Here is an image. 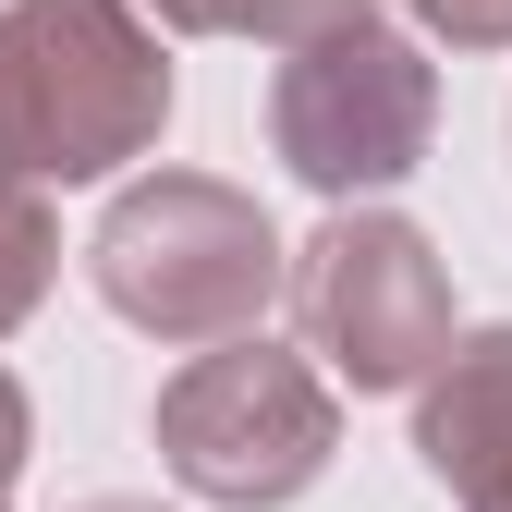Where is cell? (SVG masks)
I'll return each mask as SVG.
<instances>
[{
	"instance_id": "7",
	"label": "cell",
	"mask_w": 512,
	"mask_h": 512,
	"mask_svg": "<svg viewBox=\"0 0 512 512\" xmlns=\"http://www.w3.org/2000/svg\"><path fill=\"white\" fill-rule=\"evenodd\" d=\"M147 13L183 25V37H269V49H317V37L366 25V0H147Z\"/></svg>"
},
{
	"instance_id": "2",
	"label": "cell",
	"mask_w": 512,
	"mask_h": 512,
	"mask_svg": "<svg viewBox=\"0 0 512 512\" xmlns=\"http://www.w3.org/2000/svg\"><path fill=\"white\" fill-rule=\"evenodd\" d=\"M86 269H98L110 317H135L147 342L220 354V342H256V317H269V293H281V232L256 220V196H232V183L159 171V183H135V196L98 220Z\"/></svg>"
},
{
	"instance_id": "1",
	"label": "cell",
	"mask_w": 512,
	"mask_h": 512,
	"mask_svg": "<svg viewBox=\"0 0 512 512\" xmlns=\"http://www.w3.org/2000/svg\"><path fill=\"white\" fill-rule=\"evenodd\" d=\"M171 122V61L135 0H13L0 13V159L13 183H110Z\"/></svg>"
},
{
	"instance_id": "4",
	"label": "cell",
	"mask_w": 512,
	"mask_h": 512,
	"mask_svg": "<svg viewBox=\"0 0 512 512\" xmlns=\"http://www.w3.org/2000/svg\"><path fill=\"white\" fill-rule=\"evenodd\" d=\"M293 330H305L317 378H342V391H427L464 342L439 244L391 208H342L293 256Z\"/></svg>"
},
{
	"instance_id": "8",
	"label": "cell",
	"mask_w": 512,
	"mask_h": 512,
	"mask_svg": "<svg viewBox=\"0 0 512 512\" xmlns=\"http://www.w3.org/2000/svg\"><path fill=\"white\" fill-rule=\"evenodd\" d=\"M61 269V232H49V196L37 183H0V330H25L37 293Z\"/></svg>"
},
{
	"instance_id": "10",
	"label": "cell",
	"mask_w": 512,
	"mask_h": 512,
	"mask_svg": "<svg viewBox=\"0 0 512 512\" xmlns=\"http://www.w3.org/2000/svg\"><path fill=\"white\" fill-rule=\"evenodd\" d=\"M13 464H25V391L0 378V488H13Z\"/></svg>"
},
{
	"instance_id": "3",
	"label": "cell",
	"mask_w": 512,
	"mask_h": 512,
	"mask_svg": "<svg viewBox=\"0 0 512 512\" xmlns=\"http://www.w3.org/2000/svg\"><path fill=\"white\" fill-rule=\"evenodd\" d=\"M330 439H342V391L281 342H220V354H183V378L159 391V464L220 500V512H281L330 476Z\"/></svg>"
},
{
	"instance_id": "12",
	"label": "cell",
	"mask_w": 512,
	"mask_h": 512,
	"mask_svg": "<svg viewBox=\"0 0 512 512\" xmlns=\"http://www.w3.org/2000/svg\"><path fill=\"white\" fill-rule=\"evenodd\" d=\"M0 183H13V159H0Z\"/></svg>"
},
{
	"instance_id": "11",
	"label": "cell",
	"mask_w": 512,
	"mask_h": 512,
	"mask_svg": "<svg viewBox=\"0 0 512 512\" xmlns=\"http://www.w3.org/2000/svg\"><path fill=\"white\" fill-rule=\"evenodd\" d=\"M74 512H159V500H74Z\"/></svg>"
},
{
	"instance_id": "6",
	"label": "cell",
	"mask_w": 512,
	"mask_h": 512,
	"mask_svg": "<svg viewBox=\"0 0 512 512\" xmlns=\"http://www.w3.org/2000/svg\"><path fill=\"white\" fill-rule=\"evenodd\" d=\"M415 464L464 512H512V330H464L415 391Z\"/></svg>"
},
{
	"instance_id": "9",
	"label": "cell",
	"mask_w": 512,
	"mask_h": 512,
	"mask_svg": "<svg viewBox=\"0 0 512 512\" xmlns=\"http://www.w3.org/2000/svg\"><path fill=\"white\" fill-rule=\"evenodd\" d=\"M452 49H512V0H415Z\"/></svg>"
},
{
	"instance_id": "5",
	"label": "cell",
	"mask_w": 512,
	"mask_h": 512,
	"mask_svg": "<svg viewBox=\"0 0 512 512\" xmlns=\"http://www.w3.org/2000/svg\"><path fill=\"white\" fill-rule=\"evenodd\" d=\"M439 135V74H427V49L391 37V25H342V37H317L293 49L281 74H269V147L293 183H317V196H391V183L427 159Z\"/></svg>"
}]
</instances>
